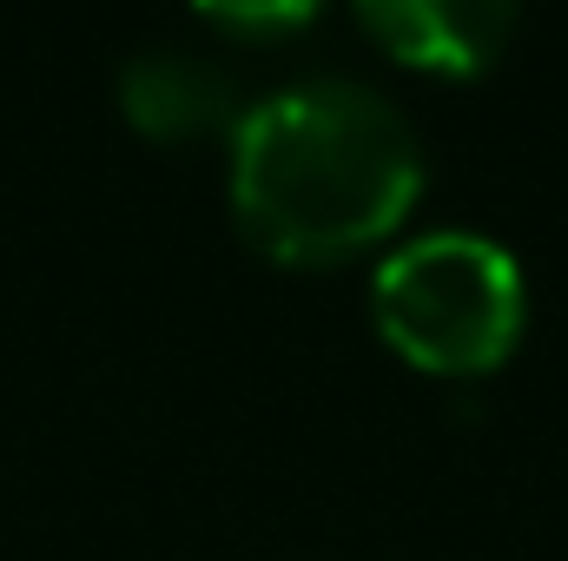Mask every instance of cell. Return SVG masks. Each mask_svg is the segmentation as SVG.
I'll return each instance as SVG.
<instances>
[{"label": "cell", "instance_id": "6da1fadb", "mask_svg": "<svg viewBox=\"0 0 568 561\" xmlns=\"http://www.w3.org/2000/svg\"><path fill=\"white\" fill-rule=\"evenodd\" d=\"M424 192V140L371 80L304 73L239 106L232 205L272 258H337L384 238Z\"/></svg>", "mask_w": 568, "mask_h": 561}, {"label": "cell", "instance_id": "7a4b0ae2", "mask_svg": "<svg viewBox=\"0 0 568 561\" xmlns=\"http://www.w3.org/2000/svg\"><path fill=\"white\" fill-rule=\"evenodd\" d=\"M371 304H377L384 337L410 364L463 377V370H489L509 357L529 317V284H523V265L509 258V245L443 225V232L397 245L377 265Z\"/></svg>", "mask_w": 568, "mask_h": 561}, {"label": "cell", "instance_id": "3957f363", "mask_svg": "<svg viewBox=\"0 0 568 561\" xmlns=\"http://www.w3.org/2000/svg\"><path fill=\"white\" fill-rule=\"evenodd\" d=\"M357 20L410 67L476 73L503 53L516 7L509 0H357Z\"/></svg>", "mask_w": 568, "mask_h": 561}, {"label": "cell", "instance_id": "277c9868", "mask_svg": "<svg viewBox=\"0 0 568 561\" xmlns=\"http://www.w3.org/2000/svg\"><path fill=\"white\" fill-rule=\"evenodd\" d=\"M239 93H232V73L192 47H145L126 60V113L140 120L145 133H205L219 120L239 126Z\"/></svg>", "mask_w": 568, "mask_h": 561}, {"label": "cell", "instance_id": "5b68a950", "mask_svg": "<svg viewBox=\"0 0 568 561\" xmlns=\"http://www.w3.org/2000/svg\"><path fill=\"white\" fill-rule=\"evenodd\" d=\"M317 7L304 0H284V7H205V20L219 27H239V33H284V27H304Z\"/></svg>", "mask_w": 568, "mask_h": 561}]
</instances>
